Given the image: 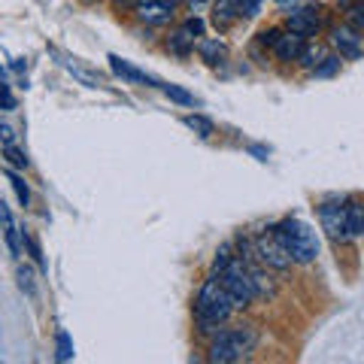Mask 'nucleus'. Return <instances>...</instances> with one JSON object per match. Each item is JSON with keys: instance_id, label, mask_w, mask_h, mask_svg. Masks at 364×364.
<instances>
[{"instance_id": "nucleus-1", "label": "nucleus", "mask_w": 364, "mask_h": 364, "mask_svg": "<svg viewBox=\"0 0 364 364\" xmlns=\"http://www.w3.org/2000/svg\"><path fill=\"white\" fill-rule=\"evenodd\" d=\"M234 301L228 298L225 286L219 282L215 273H210V279H203V286L195 298V318H198V328L200 334H213L219 331V325H225L228 318L234 316Z\"/></svg>"}, {"instance_id": "nucleus-2", "label": "nucleus", "mask_w": 364, "mask_h": 364, "mask_svg": "<svg viewBox=\"0 0 364 364\" xmlns=\"http://www.w3.org/2000/svg\"><path fill=\"white\" fill-rule=\"evenodd\" d=\"M273 231H277L279 243L286 246L291 264H313L318 258V234L310 222L298 219V215H289V219L273 225Z\"/></svg>"}, {"instance_id": "nucleus-3", "label": "nucleus", "mask_w": 364, "mask_h": 364, "mask_svg": "<svg viewBox=\"0 0 364 364\" xmlns=\"http://www.w3.org/2000/svg\"><path fill=\"white\" fill-rule=\"evenodd\" d=\"M258 346V331L252 325H237V328H222L215 331L210 340L207 358L219 361V364H231V361H243L255 352Z\"/></svg>"}, {"instance_id": "nucleus-4", "label": "nucleus", "mask_w": 364, "mask_h": 364, "mask_svg": "<svg viewBox=\"0 0 364 364\" xmlns=\"http://www.w3.org/2000/svg\"><path fill=\"white\" fill-rule=\"evenodd\" d=\"M215 277H219V282L225 286L228 291V298L234 301L237 310H243V306H249L252 301H258V294H255V282H252V273H249V267L243 264L240 258H231L222 270H215Z\"/></svg>"}, {"instance_id": "nucleus-5", "label": "nucleus", "mask_w": 364, "mask_h": 364, "mask_svg": "<svg viewBox=\"0 0 364 364\" xmlns=\"http://www.w3.org/2000/svg\"><path fill=\"white\" fill-rule=\"evenodd\" d=\"M318 225L334 243H349L346 234V198H331L318 203Z\"/></svg>"}, {"instance_id": "nucleus-6", "label": "nucleus", "mask_w": 364, "mask_h": 364, "mask_svg": "<svg viewBox=\"0 0 364 364\" xmlns=\"http://www.w3.org/2000/svg\"><path fill=\"white\" fill-rule=\"evenodd\" d=\"M252 243H255V255H258V261L264 267H273V270L291 267V258L286 252V246L279 243V237H277V231H273V225L264 228V231H261Z\"/></svg>"}, {"instance_id": "nucleus-7", "label": "nucleus", "mask_w": 364, "mask_h": 364, "mask_svg": "<svg viewBox=\"0 0 364 364\" xmlns=\"http://www.w3.org/2000/svg\"><path fill=\"white\" fill-rule=\"evenodd\" d=\"M200 37H203V21H200L198 16H191L179 31L170 33L167 49L173 52V55H179V58H186V55L195 52V43H198Z\"/></svg>"}, {"instance_id": "nucleus-8", "label": "nucleus", "mask_w": 364, "mask_h": 364, "mask_svg": "<svg viewBox=\"0 0 364 364\" xmlns=\"http://www.w3.org/2000/svg\"><path fill=\"white\" fill-rule=\"evenodd\" d=\"M331 46L340 52V58H346V61H355L364 55V37H361V31H355L352 25L331 28Z\"/></svg>"}, {"instance_id": "nucleus-9", "label": "nucleus", "mask_w": 364, "mask_h": 364, "mask_svg": "<svg viewBox=\"0 0 364 364\" xmlns=\"http://www.w3.org/2000/svg\"><path fill=\"white\" fill-rule=\"evenodd\" d=\"M173 4L170 0H136L134 4V13H136V21L149 28H158V25H167L173 21Z\"/></svg>"}, {"instance_id": "nucleus-10", "label": "nucleus", "mask_w": 364, "mask_h": 364, "mask_svg": "<svg viewBox=\"0 0 364 364\" xmlns=\"http://www.w3.org/2000/svg\"><path fill=\"white\" fill-rule=\"evenodd\" d=\"M304 46H306V37H301V33H279L277 43H273V55H277L279 61H298L301 58V52H304Z\"/></svg>"}, {"instance_id": "nucleus-11", "label": "nucleus", "mask_w": 364, "mask_h": 364, "mask_svg": "<svg viewBox=\"0 0 364 364\" xmlns=\"http://www.w3.org/2000/svg\"><path fill=\"white\" fill-rule=\"evenodd\" d=\"M318 28H322V21H318V13L313 6H304L289 16V31L301 33V37H313V33H318Z\"/></svg>"}, {"instance_id": "nucleus-12", "label": "nucleus", "mask_w": 364, "mask_h": 364, "mask_svg": "<svg viewBox=\"0 0 364 364\" xmlns=\"http://www.w3.org/2000/svg\"><path fill=\"white\" fill-rule=\"evenodd\" d=\"M109 67H112V73L124 79V82H134V85H155L152 79L140 70V67H134L131 61L119 58V55H109Z\"/></svg>"}, {"instance_id": "nucleus-13", "label": "nucleus", "mask_w": 364, "mask_h": 364, "mask_svg": "<svg viewBox=\"0 0 364 364\" xmlns=\"http://www.w3.org/2000/svg\"><path fill=\"white\" fill-rule=\"evenodd\" d=\"M0 231H4L6 249H9V252H13V255L18 258V252H21V246H18V225H16V215H13V210H9L4 200H0Z\"/></svg>"}, {"instance_id": "nucleus-14", "label": "nucleus", "mask_w": 364, "mask_h": 364, "mask_svg": "<svg viewBox=\"0 0 364 364\" xmlns=\"http://www.w3.org/2000/svg\"><path fill=\"white\" fill-rule=\"evenodd\" d=\"M198 55H200V61L215 67V64H222L228 58V46L219 37H200L198 40Z\"/></svg>"}, {"instance_id": "nucleus-15", "label": "nucleus", "mask_w": 364, "mask_h": 364, "mask_svg": "<svg viewBox=\"0 0 364 364\" xmlns=\"http://www.w3.org/2000/svg\"><path fill=\"white\" fill-rule=\"evenodd\" d=\"M346 234L349 240H361L364 237V203L355 198L346 200Z\"/></svg>"}, {"instance_id": "nucleus-16", "label": "nucleus", "mask_w": 364, "mask_h": 364, "mask_svg": "<svg viewBox=\"0 0 364 364\" xmlns=\"http://www.w3.org/2000/svg\"><path fill=\"white\" fill-rule=\"evenodd\" d=\"M234 18H237V0H215V9H213L215 28H228Z\"/></svg>"}, {"instance_id": "nucleus-17", "label": "nucleus", "mask_w": 364, "mask_h": 364, "mask_svg": "<svg viewBox=\"0 0 364 364\" xmlns=\"http://www.w3.org/2000/svg\"><path fill=\"white\" fill-rule=\"evenodd\" d=\"M182 122H186V128H191L198 136H203V140H210V136L215 134V124L207 116H198V112H195V116H186Z\"/></svg>"}, {"instance_id": "nucleus-18", "label": "nucleus", "mask_w": 364, "mask_h": 364, "mask_svg": "<svg viewBox=\"0 0 364 364\" xmlns=\"http://www.w3.org/2000/svg\"><path fill=\"white\" fill-rule=\"evenodd\" d=\"M6 179H9V186H13V191H16V198H18V203L21 207H28L31 203V191H28V182L21 179L16 170H6Z\"/></svg>"}, {"instance_id": "nucleus-19", "label": "nucleus", "mask_w": 364, "mask_h": 364, "mask_svg": "<svg viewBox=\"0 0 364 364\" xmlns=\"http://www.w3.org/2000/svg\"><path fill=\"white\" fill-rule=\"evenodd\" d=\"M161 91H164L170 100H173V104L195 107V95H191V91H186V88H179V85H161Z\"/></svg>"}, {"instance_id": "nucleus-20", "label": "nucleus", "mask_w": 364, "mask_h": 364, "mask_svg": "<svg viewBox=\"0 0 364 364\" xmlns=\"http://www.w3.org/2000/svg\"><path fill=\"white\" fill-rule=\"evenodd\" d=\"M55 358L58 361H70L73 358V343H70V337H67V331H58L55 334Z\"/></svg>"}, {"instance_id": "nucleus-21", "label": "nucleus", "mask_w": 364, "mask_h": 364, "mask_svg": "<svg viewBox=\"0 0 364 364\" xmlns=\"http://www.w3.org/2000/svg\"><path fill=\"white\" fill-rule=\"evenodd\" d=\"M337 70H340V58L337 55H325V58L313 67V76H334Z\"/></svg>"}, {"instance_id": "nucleus-22", "label": "nucleus", "mask_w": 364, "mask_h": 364, "mask_svg": "<svg viewBox=\"0 0 364 364\" xmlns=\"http://www.w3.org/2000/svg\"><path fill=\"white\" fill-rule=\"evenodd\" d=\"M346 25H352L355 31H364V0L346 6Z\"/></svg>"}, {"instance_id": "nucleus-23", "label": "nucleus", "mask_w": 364, "mask_h": 364, "mask_svg": "<svg viewBox=\"0 0 364 364\" xmlns=\"http://www.w3.org/2000/svg\"><path fill=\"white\" fill-rule=\"evenodd\" d=\"M4 158H6V161L13 164V167H18V170H25V167H28V158H25V152L16 149L13 143H4Z\"/></svg>"}, {"instance_id": "nucleus-24", "label": "nucleus", "mask_w": 364, "mask_h": 364, "mask_svg": "<svg viewBox=\"0 0 364 364\" xmlns=\"http://www.w3.org/2000/svg\"><path fill=\"white\" fill-rule=\"evenodd\" d=\"M18 286L25 289V291L31 294V298H33V294H37V289H33V273H31L28 267H21V270H18Z\"/></svg>"}, {"instance_id": "nucleus-25", "label": "nucleus", "mask_w": 364, "mask_h": 364, "mask_svg": "<svg viewBox=\"0 0 364 364\" xmlns=\"http://www.w3.org/2000/svg\"><path fill=\"white\" fill-rule=\"evenodd\" d=\"M231 258H234L231 246H222L219 252H215V261H213V273H215V270H222V267H225V264H228V261H231Z\"/></svg>"}, {"instance_id": "nucleus-26", "label": "nucleus", "mask_w": 364, "mask_h": 364, "mask_svg": "<svg viewBox=\"0 0 364 364\" xmlns=\"http://www.w3.org/2000/svg\"><path fill=\"white\" fill-rule=\"evenodd\" d=\"M0 107H4V109H16V97L9 95V85L6 82H0Z\"/></svg>"}, {"instance_id": "nucleus-27", "label": "nucleus", "mask_w": 364, "mask_h": 364, "mask_svg": "<svg viewBox=\"0 0 364 364\" xmlns=\"http://www.w3.org/2000/svg\"><path fill=\"white\" fill-rule=\"evenodd\" d=\"M25 246H28V252H31V258H33V261H37V264L43 267V252H40V243H37V240H33V237H28V234H25Z\"/></svg>"}, {"instance_id": "nucleus-28", "label": "nucleus", "mask_w": 364, "mask_h": 364, "mask_svg": "<svg viewBox=\"0 0 364 364\" xmlns=\"http://www.w3.org/2000/svg\"><path fill=\"white\" fill-rule=\"evenodd\" d=\"M282 31H277V28H270V31H261L258 33V43L261 46H267V49H273V43H277V37H279Z\"/></svg>"}, {"instance_id": "nucleus-29", "label": "nucleus", "mask_w": 364, "mask_h": 364, "mask_svg": "<svg viewBox=\"0 0 364 364\" xmlns=\"http://www.w3.org/2000/svg\"><path fill=\"white\" fill-rule=\"evenodd\" d=\"M0 140H4V143H13V128H9L6 122H0Z\"/></svg>"}, {"instance_id": "nucleus-30", "label": "nucleus", "mask_w": 364, "mask_h": 364, "mask_svg": "<svg viewBox=\"0 0 364 364\" xmlns=\"http://www.w3.org/2000/svg\"><path fill=\"white\" fill-rule=\"evenodd\" d=\"M207 4H210V0H188L191 9H200V6H207Z\"/></svg>"}, {"instance_id": "nucleus-31", "label": "nucleus", "mask_w": 364, "mask_h": 364, "mask_svg": "<svg viewBox=\"0 0 364 364\" xmlns=\"http://www.w3.org/2000/svg\"><path fill=\"white\" fill-rule=\"evenodd\" d=\"M131 4H136V0H116V6L122 9V6H131Z\"/></svg>"}, {"instance_id": "nucleus-32", "label": "nucleus", "mask_w": 364, "mask_h": 364, "mask_svg": "<svg viewBox=\"0 0 364 364\" xmlns=\"http://www.w3.org/2000/svg\"><path fill=\"white\" fill-rule=\"evenodd\" d=\"M352 4H358V0H340V6H352Z\"/></svg>"}, {"instance_id": "nucleus-33", "label": "nucleus", "mask_w": 364, "mask_h": 364, "mask_svg": "<svg viewBox=\"0 0 364 364\" xmlns=\"http://www.w3.org/2000/svg\"><path fill=\"white\" fill-rule=\"evenodd\" d=\"M0 82H4V67H0Z\"/></svg>"}, {"instance_id": "nucleus-34", "label": "nucleus", "mask_w": 364, "mask_h": 364, "mask_svg": "<svg viewBox=\"0 0 364 364\" xmlns=\"http://www.w3.org/2000/svg\"><path fill=\"white\" fill-rule=\"evenodd\" d=\"M277 4H289V0H277Z\"/></svg>"}, {"instance_id": "nucleus-35", "label": "nucleus", "mask_w": 364, "mask_h": 364, "mask_svg": "<svg viewBox=\"0 0 364 364\" xmlns=\"http://www.w3.org/2000/svg\"><path fill=\"white\" fill-rule=\"evenodd\" d=\"M170 4H173V6H176V4H179V0H170Z\"/></svg>"}, {"instance_id": "nucleus-36", "label": "nucleus", "mask_w": 364, "mask_h": 364, "mask_svg": "<svg viewBox=\"0 0 364 364\" xmlns=\"http://www.w3.org/2000/svg\"><path fill=\"white\" fill-rule=\"evenodd\" d=\"M88 4H95V0H88Z\"/></svg>"}]
</instances>
